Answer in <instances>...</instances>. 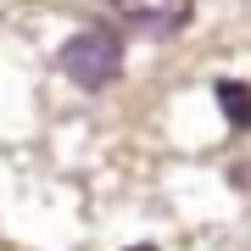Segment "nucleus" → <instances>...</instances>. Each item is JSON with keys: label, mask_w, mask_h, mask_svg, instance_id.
Instances as JSON below:
<instances>
[{"label": "nucleus", "mask_w": 251, "mask_h": 251, "mask_svg": "<svg viewBox=\"0 0 251 251\" xmlns=\"http://www.w3.org/2000/svg\"><path fill=\"white\" fill-rule=\"evenodd\" d=\"M128 251H156V246H128Z\"/></svg>", "instance_id": "20e7f679"}, {"label": "nucleus", "mask_w": 251, "mask_h": 251, "mask_svg": "<svg viewBox=\"0 0 251 251\" xmlns=\"http://www.w3.org/2000/svg\"><path fill=\"white\" fill-rule=\"evenodd\" d=\"M196 6L190 0H112V23L128 28V34H145V39H173L184 34Z\"/></svg>", "instance_id": "f03ea898"}, {"label": "nucleus", "mask_w": 251, "mask_h": 251, "mask_svg": "<svg viewBox=\"0 0 251 251\" xmlns=\"http://www.w3.org/2000/svg\"><path fill=\"white\" fill-rule=\"evenodd\" d=\"M56 67H62L78 90L95 95V90H106V84H117V73H123V39H117L112 28H78L62 45Z\"/></svg>", "instance_id": "f257e3e1"}, {"label": "nucleus", "mask_w": 251, "mask_h": 251, "mask_svg": "<svg viewBox=\"0 0 251 251\" xmlns=\"http://www.w3.org/2000/svg\"><path fill=\"white\" fill-rule=\"evenodd\" d=\"M218 106H224V117H229L234 134H246V128H251V84H240V78H218Z\"/></svg>", "instance_id": "7ed1b4c3"}]
</instances>
